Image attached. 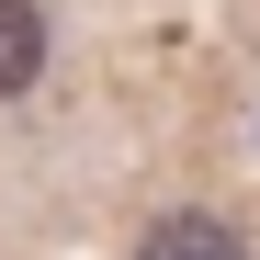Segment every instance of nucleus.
Wrapping results in <instances>:
<instances>
[{
    "label": "nucleus",
    "instance_id": "2",
    "mask_svg": "<svg viewBox=\"0 0 260 260\" xmlns=\"http://www.w3.org/2000/svg\"><path fill=\"white\" fill-rule=\"evenodd\" d=\"M46 79V12L34 0H0V102Z\"/></svg>",
    "mask_w": 260,
    "mask_h": 260
},
{
    "label": "nucleus",
    "instance_id": "1",
    "mask_svg": "<svg viewBox=\"0 0 260 260\" xmlns=\"http://www.w3.org/2000/svg\"><path fill=\"white\" fill-rule=\"evenodd\" d=\"M136 260H249V249H238V226H226V215H158Z\"/></svg>",
    "mask_w": 260,
    "mask_h": 260
}]
</instances>
